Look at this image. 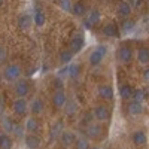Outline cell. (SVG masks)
<instances>
[{
	"mask_svg": "<svg viewBox=\"0 0 149 149\" xmlns=\"http://www.w3.org/2000/svg\"><path fill=\"white\" fill-rule=\"evenodd\" d=\"M21 74H22L21 66L17 63H10L3 70V79L8 82H17L18 79H21Z\"/></svg>",
	"mask_w": 149,
	"mask_h": 149,
	"instance_id": "1",
	"label": "cell"
},
{
	"mask_svg": "<svg viewBox=\"0 0 149 149\" xmlns=\"http://www.w3.org/2000/svg\"><path fill=\"white\" fill-rule=\"evenodd\" d=\"M106 52H107L106 46H104V45H98L95 49H93L91 54H90V57H88L90 64L94 66V67H95V66H100V64L103 63L104 57H106Z\"/></svg>",
	"mask_w": 149,
	"mask_h": 149,
	"instance_id": "2",
	"label": "cell"
},
{
	"mask_svg": "<svg viewBox=\"0 0 149 149\" xmlns=\"http://www.w3.org/2000/svg\"><path fill=\"white\" fill-rule=\"evenodd\" d=\"M112 116V112L110 109L106 106V104H98L94 107L93 110V118L98 122V124H102V122H107Z\"/></svg>",
	"mask_w": 149,
	"mask_h": 149,
	"instance_id": "3",
	"label": "cell"
},
{
	"mask_svg": "<svg viewBox=\"0 0 149 149\" xmlns=\"http://www.w3.org/2000/svg\"><path fill=\"white\" fill-rule=\"evenodd\" d=\"M14 93L17 98H26L31 93V85L27 79H18L14 85Z\"/></svg>",
	"mask_w": 149,
	"mask_h": 149,
	"instance_id": "4",
	"label": "cell"
},
{
	"mask_svg": "<svg viewBox=\"0 0 149 149\" xmlns=\"http://www.w3.org/2000/svg\"><path fill=\"white\" fill-rule=\"evenodd\" d=\"M118 58H119V61L122 64H130L133 61V58H134L133 48L130 45H127V43L121 45L119 49H118Z\"/></svg>",
	"mask_w": 149,
	"mask_h": 149,
	"instance_id": "5",
	"label": "cell"
},
{
	"mask_svg": "<svg viewBox=\"0 0 149 149\" xmlns=\"http://www.w3.org/2000/svg\"><path fill=\"white\" fill-rule=\"evenodd\" d=\"M102 19H103L102 12L98 10L97 8H93V9H90L88 12H86L85 24H86V26H90V27H95V26H98V24L102 22Z\"/></svg>",
	"mask_w": 149,
	"mask_h": 149,
	"instance_id": "6",
	"label": "cell"
},
{
	"mask_svg": "<svg viewBox=\"0 0 149 149\" xmlns=\"http://www.w3.org/2000/svg\"><path fill=\"white\" fill-rule=\"evenodd\" d=\"M85 46V37L82 33H76L69 42V49L73 52V54H78L81 52Z\"/></svg>",
	"mask_w": 149,
	"mask_h": 149,
	"instance_id": "7",
	"label": "cell"
},
{
	"mask_svg": "<svg viewBox=\"0 0 149 149\" xmlns=\"http://www.w3.org/2000/svg\"><path fill=\"white\" fill-rule=\"evenodd\" d=\"M12 110L17 116H26L29 113V102L26 98H15L12 103Z\"/></svg>",
	"mask_w": 149,
	"mask_h": 149,
	"instance_id": "8",
	"label": "cell"
},
{
	"mask_svg": "<svg viewBox=\"0 0 149 149\" xmlns=\"http://www.w3.org/2000/svg\"><path fill=\"white\" fill-rule=\"evenodd\" d=\"M85 134H86V139L88 140H97L102 137L103 134V127L100 125V124H90L88 127H86L85 130Z\"/></svg>",
	"mask_w": 149,
	"mask_h": 149,
	"instance_id": "9",
	"label": "cell"
},
{
	"mask_svg": "<svg viewBox=\"0 0 149 149\" xmlns=\"http://www.w3.org/2000/svg\"><path fill=\"white\" fill-rule=\"evenodd\" d=\"M52 106L55 109H63L66 104H67V95L64 93V90H58V91H54L52 94Z\"/></svg>",
	"mask_w": 149,
	"mask_h": 149,
	"instance_id": "10",
	"label": "cell"
},
{
	"mask_svg": "<svg viewBox=\"0 0 149 149\" xmlns=\"http://www.w3.org/2000/svg\"><path fill=\"white\" fill-rule=\"evenodd\" d=\"M97 94H98V97H100L102 100L109 102V100H112V98H113L115 91H113V88H112L110 85H107V84H102V85H98V86H97Z\"/></svg>",
	"mask_w": 149,
	"mask_h": 149,
	"instance_id": "11",
	"label": "cell"
},
{
	"mask_svg": "<svg viewBox=\"0 0 149 149\" xmlns=\"http://www.w3.org/2000/svg\"><path fill=\"white\" fill-rule=\"evenodd\" d=\"M24 130L27 131V134H37V131H40V122L36 116H29L24 124Z\"/></svg>",
	"mask_w": 149,
	"mask_h": 149,
	"instance_id": "12",
	"label": "cell"
},
{
	"mask_svg": "<svg viewBox=\"0 0 149 149\" xmlns=\"http://www.w3.org/2000/svg\"><path fill=\"white\" fill-rule=\"evenodd\" d=\"M45 109V103L42 98L39 97H36L31 100V103H29V112L31 113V116H37V115H40L42 112Z\"/></svg>",
	"mask_w": 149,
	"mask_h": 149,
	"instance_id": "13",
	"label": "cell"
},
{
	"mask_svg": "<svg viewBox=\"0 0 149 149\" xmlns=\"http://www.w3.org/2000/svg\"><path fill=\"white\" fill-rule=\"evenodd\" d=\"M131 142L134 146H146L148 145V134L146 131L143 130H136L133 134H131Z\"/></svg>",
	"mask_w": 149,
	"mask_h": 149,
	"instance_id": "14",
	"label": "cell"
},
{
	"mask_svg": "<svg viewBox=\"0 0 149 149\" xmlns=\"http://www.w3.org/2000/svg\"><path fill=\"white\" fill-rule=\"evenodd\" d=\"M116 12H118V15L121 18H124V19L128 18L131 15V12H133V8H131L128 0H121V2L118 3V6H116Z\"/></svg>",
	"mask_w": 149,
	"mask_h": 149,
	"instance_id": "15",
	"label": "cell"
},
{
	"mask_svg": "<svg viewBox=\"0 0 149 149\" xmlns=\"http://www.w3.org/2000/svg\"><path fill=\"white\" fill-rule=\"evenodd\" d=\"M102 33L106 37H118L121 34L119 33V26H116L115 22H106L102 27Z\"/></svg>",
	"mask_w": 149,
	"mask_h": 149,
	"instance_id": "16",
	"label": "cell"
},
{
	"mask_svg": "<svg viewBox=\"0 0 149 149\" xmlns=\"http://www.w3.org/2000/svg\"><path fill=\"white\" fill-rule=\"evenodd\" d=\"M136 60L142 66H149V48L148 46H140L136 52Z\"/></svg>",
	"mask_w": 149,
	"mask_h": 149,
	"instance_id": "17",
	"label": "cell"
},
{
	"mask_svg": "<svg viewBox=\"0 0 149 149\" xmlns=\"http://www.w3.org/2000/svg\"><path fill=\"white\" fill-rule=\"evenodd\" d=\"M60 142H61V145H63L64 148H70V146L74 145V142H76V136H74L73 131L66 130V131H63L60 134Z\"/></svg>",
	"mask_w": 149,
	"mask_h": 149,
	"instance_id": "18",
	"label": "cell"
},
{
	"mask_svg": "<svg viewBox=\"0 0 149 149\" xmlns=\"http://www.w3.org/2000/svg\"><path fill=\"white\" fill-rule=\"evenodd\" d=\"M31 19H33V24H34L36 27H43L45 22H46V15H45V12H43L39 6H37V8L34 9V12H33Z\"/></svg>",
	"mask_w": 149,
	"mask_h": 149,
	"instance_id": "19",
	"label": "cell"
},
{
	"mask_svg": "<svg viewBox=\"0 0 149 149\" xmlns=\"http://www.w3.org/2000/svg\"><path fill=\"white\" fill-rule=\"evenodd\" d=\"M127 110H128V115H131V116H140L143 113V103L131 100L127 104Z\"/></svg>",
	"mask_w": 149,
	"mask_h": 149,
	"instance_id": "20",
	"label": "cell"
},
{
	"mask_svg": "<svg viewBox=\"0 0 149 149\" xmlns=\"http://www.w3.org/2000/svg\"><path fill=\"white\" fill-rule=\"evenodd\" d=\"M24 142H26V146L29 149H39L40 148V137L37 134H27L24 137Z\"/></svg>",
	"mask_w": 149,
	"mask_h": 149,
	"instance_id": "21",
	"label": "cell"
},
{
	"mask_svg": "<svg viewBox=\"0 0 149 149\" xmlns=\"http://www.w3.org/2000/svg\"><path fill=\"white\" fill-rule=\"evenodd\" d=\"M73 57H74V54L70 51L69 48H64V49H61V51L58 52V61L61 64H64V66H69L72 63Z\"/></svg>",
	"mask_w": 149,
	"mask_h": 149,
	"instance_id": "22",
	"label": "cell"
},
{
	"mask_svg": "<svg viewBox=\"0 0 149 149\" xmlns=\"http://www.w3.org/2000/svg\"><path fill=\"white\" fill-rule=\"evenodd\" d=\"M81 72H82V67L78 63H70L67 66V69H66V74H67L69 79H78Z\"/></svg>",
	"mask_w": 149,
	"mask_h": 149,
	"instance_id": "23",
	"label": "cell"
},
{
	"mask_svg": "<svg viewBox=\"0 0 149 149\" xmlns=\"http://www.w3.org/2000/svg\"><path fill=\"white\" fill-rule=\"evenodd\" d=\"M133 93H134V88L130 84H122L119 86V97L122 98V100H125V102L131 100V98H133Z\"/></svg>",
	"mask_w": 149,
	"mask_h": 149,
	"instance_id": "24",
	"label": "cell"
},
{
	"mask_svg": "<svg viewBox=\"0 0 149 149\" xmlns=\"http://www.w3.org/2000/svg\"><path fill=\"white\" fill-rule=\"evenodd\" d=\"M12 146H14L12 137L8 133L0 131V149H12Z\"/></svg>",
	"mask_w": 149,
	"mask_h": 149,
	"instance_id": "25",
	"label": "cell"
},
{
	"mask_svg": "<svg viewBox=\"0 0 149 149\" xmlns=\"http://www.w3.org/2000/svg\"><path fill=\"white\" fill-rule=\"evenodd\" d=\"M86 6L84 2H81V0H78V2H74L73 6H72V14L73 15H76V17H84L86 15Z\"/></svg>",
	"mask_w": 149,
	"mask_h": 149,
	"instance_id": "26",
	"label": "cell"
},
{
	"mask_svg": "<svg viewBox=\"0 0 149 149\" xmlns=\"http://www.w3.org/2000/svg\"><path fill=\"white\" fill-rule=\"evenodd\" d=\"M31 24H33V19H31V17L27 15V14H24V15H21V17L18 18V26H19L21 30H29Z\"/></svg>",
	"mask_w": 149,
	"mask_h": 149,
	"instance_id": "27",
	"label": "cell"
},
{
	"mask_svg": "<svg viewBox=\"0 0 149 149\" xmlns=\"http://www.w3.org/2000/svg\"><path fill=\"white\" fill-rule=\"evenodd\" d=\"M74 149H91L90 140L86 137H76V142H74Z\"/></svg>",
	"mask_w": 149,
	"mask_h": 149,
	"instance_id": "28",
	"label": "cell"
},
{
	"mask_svg": "<svg viewBox=\"0 0 149 149\" xmlns=\"http://www.w3.org/2000/svg\"><path fill=\"white\" fill-rule=\"evenodd\" d=\"M134 21L133 19H130V18H125L122 22H121V27H119V31H122V33H128V31H131L133 29H134Z\"/></svg>",
	"mask_w": 149,
	"mask_h": 149,
	"instance_id": "29",
	"label": "cell"
},
{
	"mask_svg": "<svg viewBox=\"0 0 149 149\" xmlns=\"http://www.w3.org/2000/svg\"><path fill=\"white\" fill-rule=\"evenodd\" d=\"M131 100L139 102V103H143V100H145V91H143L142 88L134 90V93H133V98H131Z\"/></svg>",
	"mask_w": 149,
	"mask_h": 149,
	"instance_id": "30",
	"label": "cell"
},
{
	"mask_svg": "<svg viewBox=\"0 0 149 149\" xmlns=\"http://www.w3.org/2000/svg\"><path fill=\"white\" fill-rule=\"evenodd\" d=\"M3 128H5V133H14L15 130V124L12 122L9 118H3Z\"/></svg>",
	"mask_w": 149,
	"mask_h": 149,
	"instance_id": "31",
	"label": "cell"
},
{
	"mask_svg": "<svg viewBox=\"0 0 149 149\" xmlns=\"http://www.w3.org/2000/svg\"><path fill=\"white\" fill-rule=\"evenodd\" d=\"M58 6L63 9L64 12H72L73 3H72V0H58Z\"/></svg>",
	"mask_w": 149,
	"mask_h": 149,
	"instance_id": "32",
	"label": "cell"
},
{
	"mask_svg": "<svg viewBox=\"0 0 149 149\" xmlns=\"http://www.w3.org/2000/svg\"><path fill=\"white\" fill-rule=\"evenodd\" d=\"M54 86H55V91H58V90H63V88H64L63 79H61V78H55V79H54Z\"/></svg>",
	"mask_w": 149,
	"mask_h": 149,
	"instance_id": "33",
	"label": "cell"
},
{
	"mask_svg": "<svg viewBox=\"0 0 149 149\" xmlns=\"http://www.w3.org/2000/svg\"><path fill=\"white\" fill-rule=\"evenodd\" d=\"M6 57H8V54H6V49L0 45V64H3L5 61H6Z\"/></svg>",
	"mask_w": 149,
	"mask_h": 149,
	"instance_id": "34",
	"label": "cell"
},
{
	"mask_svg": "<svg viewBox=\"0 0 149 149\" xmlns=\"http://www.w3.org/2000/svg\"><path fill=\"white\" fill-rule=\"evenodd\" d=\"M142 78L146 84H149V66H146V69H143L142 72Z\"/></svg>",
	"mask_w": 149,
	"mask_h": 149,
	"instance_id": "35",
	"label": "cell"
},
{
	"mask_svg": "<svg viewBox=\"0 0 149 149\" xmlns=\"http://www.w3.org/2000/svg\"><path fill=\"white\" fill-rule=\"evenodd\" d=\"M142 3H143V0H131V2H130L131 8H139Z\"/></svg>",
	"mask_w": 149,
	"mask_h": 149,
	"instance_id": "36",
	"label": "cell"
},
{
	"mask_svg": "<svg viewBox=\"0 0 149 149\" xmlns=\"http://www.w3.org/2000/svg\"><path fill=\"white\" fill-rule=\"evenodd\" d=\"M3 3H5V0H0V8L3 6Z\"/></svg>",
	"mask_w": 149,
	"mask_h": 149,
	"instance_id": "37",
	"label": "cell"
},
{
	"mask_svg": "<svg viewBox=\"0 0 149 149\" xmlns=\"http://www.w3.org/2000/svg\"><path fill=\"white\" fill-rule=\"evenodd\" d=\"M91 149H102V148H100V146H93Z\"/></svg>",
	"mask_w": 149,
	"mask_h": 149,
	"instance_id": "38",
	"label": "cell"
},
{
	"mask_svg": "<svg viewBox=\"0 0 149 149\" xmlns=\"http://www.w3.org/2000/svg\"><path fill=\"white\" fill-rule=\"evenodd\" d=\"M0 86H2V76H0Z\"/></svg>",
	"mask_w": 149,
	"mask_h": 149,
	"instance_id": "39",
	"label": "cell"
}]
</instances>
